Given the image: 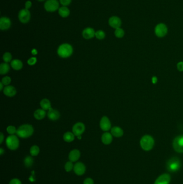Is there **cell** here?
<instances>
[{"mask_svg":"<svg viewBox=\"0 0 183 184\" xmlns=\"http://www.w3.org/2000/svg\"><path fill=\"white\" fill-rule=\"evenodd\" d=\"M114 35L117 38H122L125 35L124 30L121 28H117L114 31Z\"/></svg>","mask_w":183,"mask_h":184,"instance_id":"f546056e","label":"cell"},{"mask_svg":"<svg viewBox=\"0 0 183 184\" xmlns=\"http://www.w3.org/2000/svg\"><path fill=\"white\" fill-rule=\"evenodd\" d=\"M32 2H31V1L28 0L25 3L24 8L26 9L29 10L31 8V7H32Z\"/></svg>","mask_w":183,"mask_h":184,"instance_id":"ab89813d","label":"cell"},{"mask_svg":"<svg viewBox=\"0 0 183 184\" xmlns=\"http://www.w3.org/2000/svg\"><path fill=\"white\" fill-rule=\"evenodd\" d=\"M11 81V79L10 78L9 76H4V78H2L1 83H3L4 86H7L10 83Z\"/></svg>","mask_w":183,"mask_h":184,"instance_id":"e575fe53","label":"cell"},{"mask_svg":"<svg viewBox=\"0 0 183 184\" xmlns=\"http://www.w3.org/2000/svg\"><path fill=\"white\" fill-rule=\"evenodd\" d=\"M152 83L155 84L157 82V78L156 76H154L152 78Z\"/></svg>","mask_w":183,"mask_h":184,"instance_id":"7bdbcfd3","label":"cell"},{"mask_svg":"<svg viewBox=\"0 0 183 184\" xmlns=\"http://www.w3.org/2000/svg\"><path fill=\"white\" fill-rule=\"evenodd\" d=\"M58 13H59V15L61 17L67 18L69 16L70 11L69 8H68L67 7L62 6V7L59 8V10H58Z\"/></svg>","mask_w":183,"mask_h":184,"instance_id":"44dd1931","label":"cell"},{"mask_svg":"<svg viewBox=\"0 0 183 184\" xmlns=\"http://www.w3.org/2000/svg\"><path fill=\"white\" fill-rule=\"evenodd\" d=\"M4 153V150L3 149V148H0V154H1V156L3 155V154Z\"/></svg>","mask_w":183,"mask_h":184,"instance_id":"f6af8a7d","label":"cell"},{"mask_svg":"<svg viewBox=\"0 0 183 184\" xmlns=\"http://www.w3.org/2000/svg\"><path fill=\"white\" fill-rule=\"evenodd\" d=\"M171 177L169 174H163L156 180L154 184H169Z\"/></svg>","mask_w":183,"mask_h":184,"instance_id":"9a60e30c","label":"cell"},{"mask_svg":"<svg viewBox=\"0 0 183 184\" xmlns=\"http://www.w3.org/2000/svg\"><path fill=\"white\" fill-rule=\"evenodd\" d=\"M37 59L35 57H31V58L29 59L28 60V64L29 65H34L37 63Z\"/></svg>","mask_w":183,"mask_h":184,"instance_id":"8d00e7d4","label":"cell"},{"mask_svg":"<svg viewBox=\"0 0 183 184\" xmlns=\"http://www.w3.org/2000/svg\"><path fill=\"white\" fill-rule=\"evenodd\" d=\"M74 172L77 176H82L86 171V165L82 162H77L74 166Z\"/></svg>","mask_w":183,"mask_h":184,"instance_id":"8fae6325","label":"cell"},{"mask_svg":"<svg viewBox=\"0 0 183 184\" xmlns=\"http://www.w3.org/2000/svg\"><path fill=\"white\" fill-rule=\"evenodd\" d=\"M101 139H102V142L105 145L110 144L112 142V139H113L112 135L109 132H105L102 136Z\"/></svg>","mask_w":183,"mask_h":184,"instance_id":"ffe728a7","label":"cell"},{"mask_svg":"<svg viewBox=\"0 0 183 184\" xmlns=\"http://www.w3.org/2000/svg\"><path fill=\"white\" fill-rule=\"evenodd\" d=\"M34 129L32 125L28 124L22 125L17 129L16 134L22 139H26L33 135Z\"/></svg>","mask_w":183,"mask_h":184,"instance_id":"6da1fadb","label":"cell"},{"mask_svg":"<svg viewBox=\"0 0 183 184\" xmlns=\"http://www.w3.org/2000/svg\"><path fill=\"white\" fill-rule=\"evenodd\" d=\"M96 31L93 28H88L84 29L82 31V36L86 39H90L95 37Z\"/></svg>","mask_w":183,"mask_h":184,"instance_id":"2e32d148","label":"cell"},{"mask_svg":"<svg viewBox=\"0 0 183 184\" xmlns=\"http://www.w3.org/2000/svg\"><path fill=\"white\" fill-rule=\"evenodd\" d=\"M95 37L99 40H102L105 37V33L103 30H98L97 31H96Z\"/></svg>","mask_w":183,"mask_h":184,"instance_id":"4dcf8cb0","label":"cell"},{"mask_svg":"<svg viewBox=\"0 0 183 184\" xmlns=\"http://www.w3.org/2000/svg\"><path fill=\"white\" fill-rule=\"evenodd\" d=\"M111 133L116 137H120L124 134V132L122 129L118 127H114L111 129Z\"/></svg>","mask_w":183,"mask_h":184,"instance_id":"603a6c76","label":"cell"},{"mask_svg":"<svg viewBox=\"0 0 183 184\" xmlns=\"http://www.w3.org/2000/svg\"><path fill=\"white\" fill-rule=\"evenodd\" d=\"M173 148L177 153H183V135L178 136L174 139Z\"/></svg>","mask_w":183,"mask_h":184,"instance_id":"9c48e42d","label":"cell"},{"mask_svg":"<svg viewBox=\"0 0 183 184\" xmlns=\"http://www.w3.org/2000/svg\"><path fill=\"white\" fill-rule=\"evenodd\" d=\"M11 66L12 68L15 70L18 71L22 69L23 64L20 60L19 59H14L11 62Z\"/></svg>","mask_w":183,"mask_h":184,"instance_id":"7402d4cb","label":"cell"},{"mask_svg":"<svg viewBox=\"0 0 183 184\" xmlns=\"http://www.w3.org/2000/svg\"><path fill=\"white\" fill-rule=\"evenodd\" d=\"M4 138V137L3 133H2V132H1V133H0V143H1V144H2V143H3V142Z\"/></svg>","mask_w":183,"mask_h":184,"instance_id":"b9f144b4","label":"cell"},{"mask_svg":"<svg viewBox=\"0 0 183 184\" xmlns=\"http://www.w3.org/2000/svg\"><path fill=\"white\" fill-rule=\"evenodd\" d=\"M33 162H34L33 158L30 156L26 157L24 160V164L25 167L27 168H30L32 167L33 164Z\"/></svg>","mask_w":183,"mask_h":184,"instance_id":"83f0119b","label":"cell"},{"mask_svg":"<svg viewBox=\"0 0 183 184\" xmlns=\"http://www.w3.org/2000/svg\"><path fill=\"white\" fill-rule=\"evenodd\" d=\"M17 130L15 127L13 125H9L7 127V132L10 135H15V134H16Z\"/></svg>","mask_w":183,"mask_h":184,"instance_id":"836d02e7","label":"cell"},{"mask_svg":"<svg viewBox=\"0 0 183 184\" xmlns=\"http://www.w3.org/2000/svg\"><path fill=\"white\" fill-rule=\"evenodd\" d=\"M3 93L8 97H13L17 93V90L14 86L8 85L4 88Z\"/></svg>","mask_w":183,"mask_h":184,"instance_id":"e0dca14e","label":"cell"},{"mask_svg":"<svg viewBox=\"0 0 183 184\" xmlns=\"http://www.w3.org/2000/svg\"><path fill=\"white\" fill-rule=\"evenodd\" d=\"M140 145L142 149L145 151H149L152 149L154 146V140L150 136H144L140 141Z\"/></svg>","mask_w":183,"mask_h":184,"instance_id":"277c9868","label":"cell"},{"mask_svg":"<svg viewBox=\"0 0 183 184\" xmlns=\"http://www.w3.org/2000/svg\"><path fill=\"white\" fill-rule=\"evenodd\" d=\"M59 2L62 6L67 7L72 2V0H59Z\"/></svg>","mask_w":183,"mask_h":184,"instance_id":"d590c367","label":"cell"},{"mask_svg":"<svg viewBox=\"0 0 183 184\" xmlns=\"http://www.w3.org/2000/svg\"><path fill=\"white\" fill-rule=\"evenodd\" d=\"M81 157V153L79 150H72L69 153L68 158L70 161L75 162L79 160Z\"/></svg>","mask_w":183,"mask_h":184,"instance_id":"d6986e66","label":"cell"},{"mask_svg":"<svg viewBox=\"0 0 183 184\" xmlns=\"http://www.w3.org/2000/svg\"><path fill=\"white\" fill-rule=\"evenodd\" d=\"M57 52L60 57L62 58H67L72 55L73 47L69 44L64 43L59 46Z\"/></svg>","mask_w":183,"mask_h":184,"instance_id":"7a4b0ae2","label":"cell"},{"mask_svg":"<svg viewBox=\"0 0 183 184\" xmlns=\"http://www.w3.org/2000/svg\"><path fill=\"white\" fill-rule=\"evenodd\" d=\"M100 127L101 129L104 131H109L111 128V123L109 118L106 116H103L101 118L100 121Z\"/></svg>","mask_w":183,"mask_h":184,"instance_id":"4fadbf2b","label":"cell"},{"mask_svg":"<svg viewBox=\"0 0 183 184\" xmlns=\"http://www.w3.org/2000/svg\"><path fill=\"white\" fill-rule=\"evenodd\" d=\"M182 166L181 162L177 157H173L166 164L167 170L171 172H176L180 170Z\"/></svg>","mask_w":183,"mask_h":184,"instance_id":"3957f363","label":"cell"},{"mask_svg":"<svg viewBox=\"0 0 183 184\" xmlns=\"http://www.w3.org/2000/svg\"><path fill=\"white\" fill-rule=\"evenodd\" d=\"M47 116H48L49 119H50L51 120L56 121L60 118V114L59 111H58L57 110L54 109L51 107L48 111Z\"/></svg>","mask_w":183,"mask_h":184,"instance_id":"ac0fdd59","label":"cell"},{"mask_svg":"<svg viewBox=\"0 0 183 184\" xmlns=\"http://www.w3.org/2000/svg\"><path fill=\"white\" fill-rule=\"evenodd\" d=\"M10 70V66L7 63H2L0 65V74L4 75L9 72Z\"/></svg>","mask_w":183,"mask_h":184,"instance_id":"4316f807","label":"cell"},{"mask_svg":"<svg viewBox=\"0 0 183 184\" xmlns=\"http://www.w3.org/2000/svg\"><path fill=\"white\" fill-rule=\"evenodd\" d=\"M46 111L42 109H38L34 113V117L38 120H41L45 118L46 116Z\"/></svg>","mask_w":183,"mask_h":184,"instance_id":"cb8c5ba5","label":"cell"},{"mask_svg":"<svg viewBox=\"0 0 183 184\" xmlns=\"http://www.w3.org/2000/svg\"><path fill=\"white\" fill-rule=\"evenodd\" d=\"M40 105L42 107V109L45 111H49L51 108V104L49 100L47 99H44L40 101Z\"/></svg>","mask_w":183,"mask_h":184,"instance_id":"d4e9b609","label":"cell"},{"mask_svg":"<svg viewBox=\"0 0 183 184\" xmlns=\"http://www.w3.org/2000/svg\"><path fill=\"white\" fill-rule=\"evenodd\" d=\"M85 129L86 127L83 123L78 122L73 126L72 130L73 134L77 137L79 136L82 135L83 132H84Z\"/></svg>","mask_w":183,"mask_h":184,"instance_id":"30bf717a","label":"cell"},{"mask_svg":"<svg viewBox=\"0 0 183 184\" xmlns=\"http://www.w3.org/2000/svg\"><path fill=\"white\" fill-rule=\"evenodd\" d=\"M11 22L10 19L7 17H2L0 18V29L7 30L10 28Z\"/></svg>","mask_w":183,"mask_h":184,"instance_id":"5bb4252c","label":"cell"},{"mask_svg":"<svg viewBox=\"0 0 183 184\" xmlns=\"http://www.w3.org/2000/svg\"><path fill=\"white\" fill-rule=\"evenodd\" d=\"M18 17L19 21L22 23L26 24L28 23L31 19V13L29 10L26 9H23L19 11Z\"/></svg>","mask_w":183,"mask_h":184,"instance_id":"52a82bcc","label":"cell"},{"mask_svg":"<svg viewBox=\"0 0 183 184\" xmlns=\"http://www.w3.org/2000/svg\"><path fill=\"white\" fill-rule=\"evenodd\" d=\"M168 33L167 26L164 23H159L155 28V34L158 37L162 38L166 36Z\"/></svg>","mask_w":183,"mask_h":184,"instance_id":"ba28073f","label":"cell"},{"mask_svg":"<svg viewBox=\"0 0 183 184\" xmlns=\"http://www.w3.org/2000/svg\"><path fill=\"white\" fill-rule=\"evenodd\" d=\"M74 165H73V162L71 161H68L67 162L65 165V170H66V172H69L73 170L74 169Z\"/></svg>","mask_w":183,"mask_h":184,"instance_id":"1f68e13d","label":"cell"},{"mask_svg":"<svg viewBox=\"0 0 183 184\" xmlns=\"http://www.w3.org/2000/svg\"><path fill=\"white\" fill-rule=\"evenodd\" d=\"M4 85L2 83H0V90H2L3 89Z\"/></svg>","mask_w":183,"mask_h":184,"instance_id":"bcb514c9","label":"cell"},{"mask_svg":"<svg viewBox=\"0 0 183 184\" xmlns=\"http://www.w3.org/2000/svg\"><path fill=\"white\" fill-rule=\"evenodd\" d=\"M12 59V55L10 52H6L3 56V60L5 63L10 62Z\"/></svg>","mask_w":183,"mask_h":184,"instance_id":"d6a6232c","label":"cell"},{"mask_svg":"<svg viewBox=\"0 0 183 184\" xmlns=\"http://www.w3.org/2000/svg\"><path fill=\"white\" fill-rule=\"evenodd\" d=\"M63 139L66 142H72L75 139V135L73 132H67L63 135Z\"/></svg>","mask_w":183,"mask_h":184,"instance_id":"484cf974","label":"cell"},{"mask_svg":"<svg viewBox=\"0 0 183 184\" xmlns=\"http://www.w3.org/2000/svg\"><path fill=\"white\" fill-rule=\"evenodd\" d=\"M77 138L79 139H82V135L79 136H77Z\"/></svg>","mask_w":183,"mask_h":184,"instance_id":"7dc6e473","label":"cell"},{"mask_svg":"<svg viewBox=\"0 0 183 184\" xmlns=\"http://www.w3.org/2000/svg\"><path fill=\"white\" fill-rule=\"evenodd\" d=\"M38 1H39V2H42V1H44L45 0H37Z\"/></svg>","mask_w":183,"mask_h":184,"instance_id":"c3c4849f","label":"cell"},{"mask_svg":"<svg viewBox=\"0 0 183 184\" xmlns=\"http://www.w3.org/2000/svg\"><path fill=\"white\" fill-rule=\"evenodd\" d=\"M59 2L58 0H47L44 4L45 10L49 13L58 10L60 8Z\"/></svg>","mask_w":183,"mask_h":184,"instance_id":"8992f818","label":"cell"},{"mask_svg":"<svg viewBox=\"0 0 183 184\" xmlns=\"http://www.w3.org/2000/svg\"><path fill=\"white\" fill-rule=\"evenodd\" d=\"M30 153L32 156H37L40 153V148L37 146H33L30 148Z\"/></svg>","mask_w":183,"mask_h":184,"instance_id":"f1b7e54d","label":"cell"},{"mask_svg":"<svg viewBox=\"0 0 183 184\" xmlns=\"http://www.w3.org/2000/svg\"><path fill=\"white\" fill-rule=\"evenodd\" d=\"M177 69L180 71H183V62H180L178 63Z\"/></svg>","mask_w":183,"mask_h":184,"instance_id":"60d3db41","label":"cell"},{"mask_svg":"<svg viewBox=\"0 0 183 184\" xmlns=\"http://www.w3.org/2000/svg\"><path fill=\"white\" fill-rule=\"evenodd\" d=\"M83 184H94V181L91 178H87L83 181Z\"/></svg>","mask_w":183,"mask_h":184,"instance_id":"f35d334b","label":"cell"},{"mask_svg":"<svg viewBox=\"0 0 183 184\" xmlns=\"http://www.w3.org/2000/svg\"><path fill=\"white\" fill-rule=\"evenodd\" d=\"M6 145L11 150H16L19 146V141L17 136L15 135L9 136L6 139Z\"/></svg>","mask_w":183,"mask_h":184,"instance_id":"5b68a950","label":"cell"},{"mask_svg":"<svg viewBox=\"0 0 183 184\" xmlns=\"http://www.w3.org/2000/svg\"><path fill=\"white\" fill-rule=\"evenodd\" d=\"M122 22L121 19L116 16H111L109 20V24L111 27L114 28L115 29L120 28Z\"/></svg>","mask_w":183,"mask_h":184,"instance_id":"7c38bea8","label":"cell"},{"mask_svg":"<svg viewBox=\"0 0 183 184\" xmlns=\"http://www.w3.org/2000/svg\"><path fill=\"white\" fill-rule=\"evenodd\" d=\"M9 184H22L21 181L17 178H14L11 179Z\"/></svg>","mask_w":183,"mask_h":184,"instance_id":"74e56055","label":"cell"},{"mask_svg":"<svg viewBox=\"0 0 183 184\" xmlns=\"http://www.w3.org/2000/svg\"><path fill=\"white\" fill-rule=\"evenodd\" d=\"M37 51L36 50V49H33L32 50V55H37Z\"/></svg>","mask_w":183,"mask_h":184,"instance_id":"ee69618b","label":"cell"}]
</instances>
